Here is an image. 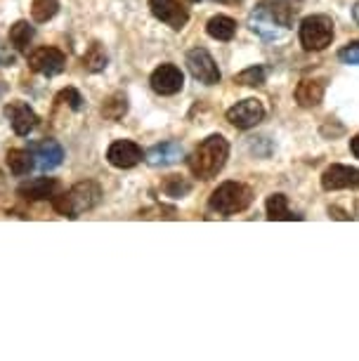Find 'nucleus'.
<instances>
[{
    "mask_svg": "<svg viewBox=\"0 0 359 361\" xmlns=\"http://www.w3.org/2000/svg\"><path fill=\"white\" fill-rule=\"evenodd\" d=\"M334 40V22L327 15L305 17L300 24V45L310 52L327 50Z\"/></svg>",
    "mask_w": 359,
    "mask_h": 361,
    "instance_id": "20e7f679",
    "label": "nucleus"
},
{
    "mask_svg": "<svg viewBox=\"0 0 359 361\" xmlns=\"http://www.w3.org/2000/svg\"><path fill=\"white\" fill-rule=\"evenodd\" d=\"M59 180L55 177H36V180L24 182L22 187L17 189V194L26 201H45V199H55L59 194Z\"/></svg>",
    "mask_w": 359,
    "mask_h": 361,
    "instance_id": "ddd939ff",
    "label": "nucleus"
},
{
    "mask_svg": "<svg viewBox=\"0 0 359 361\" xmlns=\"http://www.w3.org/2000/svg\"><path fill=\"white\" fill-rule=\"evenodd\" d=\"M57 12H59V0H33L31 3V17L38 24L50 22Z\"/></svg>",
    "mask_w": 359,
    "mask_h": 361,
    "instance_id": "b1692460",
    "label": "nucleus"
},
{
    "mask_svg": "<svg viewBox=\"0 0 359 361\" xmlns=\"http://www.w3.org/2000/svg\"><path fill=\"white\" fill-rule=\"evenodd\" d=\"M303 3L305 0H260V5L255 10H260L279 29H291L296 17L300 15Z\"/></svg>",
    "mask_w": 359,
    "mask_h": 361,
    "instance_id": "423d86ee",
    "label": "nucleus"
},
{
    "mask_svg": "<svg viewBox=\"0 0 359 361\" xmlns=\"http://www.w3.org/2000/svg\"><path fill=\"white\" fill-rule=\"evenodd\" d=\"M215 3H222V5H236V3H241V0H215Z\"/></svg>",
    "mask_w": 359,
    "mask_h": 361,
    "instance_id": "72a5a7b5",
    "label": "nucleus"
},
{
    "mask_svg": "<svg viewBox=\"0 0 359 361\" xmlns=\"http://www.w3.org/2000/svg\"><path fill=\"white\" fill-rule=\"evenodd\" d=\"M140 217H164V220H175V210L166 208V206H157V208L142 210Z\"/></svg>",
    "mask_w": 359,
    "mask_h": 361,
    "instance_id": "c756f323",
    "label": "nucleus"
},
{
    "mask_svg": "<svg viewBox=\"0 0 359 361\" xmlns=\"http://www.w3.org/2000/svg\"><path fill=\"white\" fill-rule=\"evenodd\" d=\"M126 114H128V97L123 92L111 94V97L102 104V116L109 121H121Z\"/></svg>",
    "mask_w": 359,
    "mask_h": 361,
    "instance_id": "5701e85b",
    "label": "nucleus"
},
{
    "mask_svg": "<svg viewBox=\"0 0 359 361\" xmlns=\"http://www.w3.org/2000/svg\"><path fill=\"white\" fill-rule=\"evenodd\" d=\"M253 203V192L241 185V182H222V185L211 194L208 206L220 215H236L246 210Z\"/></svg>",
    "mask_w": 359,
    "mask_h": 361,
    "instance_id": "7ed1b4c3",
    "label": "nucleus"
},
{
    "mask_svg": "<svg viewBox=\"0 0 359 361\" xmlns=\"http://www.w3.org/2000/svg\"><path fill=\"white\" fill-rule=\"evenodd\" d=\"M178 3H182V5H192V3H196V0H178Z\"/></svg>",
    "mask_w": 359,
    "mask_h": 361,
    "instance_id": "f704fd0d",
    "label": "nucleus"
},
{
    "mask_svg": "<svg viewBox=\"0 0 359 361\" xmlns=\"http://www.w3.org/2000/svg\"><path fill=\"white\" fill-rule=\"evenodd\" d=\"M248 24H250V29H253L258 36H262V38H267V40H272V38H279V29H274L276 24H272L269 19L262 15L260 10H255L253 15H250V19H248Z\"/></svg>",
    "mask_w": 359,
    "mask_h": 361,
    "instance_id": "a878e982",
    "label": "nucleus"
},
{
    "mask_svg": "<svg viewBox=\"0 0 359 361\" xmlns=\"http://www.w3.org/2000/svg\"><path fill=\"white\" fill-rule=\"evenodd\" d=\"M57 102H64V104H69L73 111H80L83 109V97H80V92L76 87H66L57 94Z\"/></svg>",
    "mask_w": 359,
    "mask_h": 361,
    "instance_id": "cd10ccee",
    "label": "nucleus"
},
{
    "mask_svg": "<svg viewBox=\"0 0 359 361\" xmlns=\"http://www.w3.org/2000/svg\"><path fill=\"white\" fill-rule=\"evenodd\" d=\"M357 217H359V201H357Z\"/></svg>",
    "mask_w": 359,
    "mask_h": 361,
    "instance_id": "c9c22d12",
    "label": "nucleus"
},
{
    "mask_svg": "<svg viewBox=\"0 0 359 361\" xmlns=\"http://www.w3.org/2000/svg\"><path fill=\"white\" fill-rule=\"evenodd\" d=\"M267 208V220L272 222H293V220H303V215H296L293 210L288 208V199L284 194H272L265 203Z\"/></svg>",
    "mask_w": 359,
    "mask_h": 361,
    "instance_id": "a211bd4d",
    "label": "nucleus"
},
{
    "mask_svg": "<svg viewBox=\"0 0 359 361\" xmlns=\"http://www.w3.org/2000/svg\"><path fill=\"white\" fill-rule=\"evenodd\" d=\"M338 59L345 64H359V40H355V43H348L343 47L341 52H338Z\"/></svg>",
    "mask_w": 359,
    "mask_h": 361,
    "instance_id": "c85d7f7f",
    "label": "nucleus"
},
{
    "mask_svg": "<svg viewBox=\"0 0 359 361\" xmlns=\"http://www.w3.org/2000/svg\"><path fill=\"white\" fill-rule=\"evenodd\" d=\"M33 36H36V31H33V26L29 22H24V19H19L17 24H12L10 40L19 52H29V45H31Z\"/></svg>",
    "mask_w": 359,
    "mask_h": 361,
    "instance_id": "4be33fe9",
    "label": "nucleus"
},
{
    "mask_svg": "<svg viewBox=\"0 0 359 361\" xmlns=\"http://www.w3.org/2000/svg\"><path fill=\"white\" fill-rule=\"evenodd\" d=\"M322 187L327 192H338V189H359V168L350 166H329L322 173Z\"/></svg>",
    "mask_w": 359,
    "mask_h": 361,
    "instance_id": "9b49d317",
    "label": "nucleus"
},
{
    "mask_svg": "<svg viewBox=\"0 0 359 361\" xmlns=\"http://www.w3.org/2000/svg\"><path fill=\"white\" fill-rule=\"evenodd\" d=\"M142 159H145V154H142V149L133 140H116L109 147V152H107V161L121 170L135 168Z\"/></svg>",
    "mask_w": 359,
    "mask_h": 361,
    "instance_id": "f8f14e48",
    "label": "nucleus"
},
{
    "mask_svg": "<svg viewBox=\"0 0 359 361\" xmlns=\"http://www.w3.org/2000/svg\"><path fill=\"white\" fill-rule=\"evenodd\" d=\"M262 118H265V106H262L260 99H241L227 109V121L239 130L255 128Z\"/></svg>",
    "mask_w": 359,
    "mask_h": 361,
    "instance_id": "0eeeda50",
    "label": "nucleus"
},
{
    "mask_svg": "<svg viewBox=\"0 0 359 361\" xmlns=\"http://www.w3.org/2000/svg\"><path fill=\"white\" fill-rule=\"evenodd\" d=\"M5 114H8V118H10V126H12V130H15L17 135H29L33 128L38 126V116L36 111L29 106V104H24V102H12V104L5 106Z\"/></svg>",
    "mask_w": 359,
    "mask_h": 361,
    "instance_id": "4468645a",
    "label": "nucleus"
},
{
    "mask_svg": "<svg viewBox=\"0 0 359 361\" xmlns=\"http://www.w3.org/2000/svg\"><path fill=\"white\" fill-rule=\"evenodd\" d=\"M227 159H229V142L222 135H211L189 156V170H192L194 177L208 182L213 177H218L220 170L225 168Z\"/></svg>",
    "mask_w": 359,
    "mask_h": 361,
    "instance_id": "f257e3e1",
    "label": "nucleus"
},
{
    "mask_svg": "<svg viewBox=\"0 0 359 361\" xmlns=\"http://www.w3.org/2000/svg\"><path fill=\"white\" fill-rule=\"evenodd\" d=\"M350 149H352V154H355L357 159H359V135H355V137H352V142H350Z\"/></svg>",
    "mask_w": 359,
    "mask_h": 361,
    "instance_id": "2f4dec72",
    "label": "nucleus"
},
{
    "mask_svg": "<svg viewBox=\"0 0 359 361\" xmlns=\"http://www.w3.org/2000/svg\"><path fill=\"white\" fill-rule=\"evenodd\" d=\"M5 161H8L10 173L17 177L29 175L31 170L36 168V159H33L31 149H10L8 156H5Z\"/></svg>",
    "mask_w": 359,
    "mask_h": 361,
    "instance_id": "6ab92c4d",
    "label": "nucleus"
},
{
    "mask_svg": "<svg viewBox=\"0 0 359 361\" xmlns=\"http://www.w3.org/2000/svg\"><path fill=\"white\" fill-rule=\"evenodd\" d=\"M31 154L40 170H52L64 161V149L59 147V142L55 140H43V142H38V145H33Z\"/></svg>",
    "mask_w": 359,
    "mask_h": 361,
    "instance_id": "dca6fc26",
    "label": "nucleus"
},
{
    "mask_svg": "<svg viewBox=\"0 0 359 361\" xmlns=\"http://www.w3.org/2000/svg\"><path fill=\"white\" fill-rule=\"evenodd\" d=\"M149 83H152V90L157 94L171 97V94H178L182 87H185V73H182L175 64H161L154 69Z\"/></svg>",
    "mask_w": 359,
    "mask_h": 361,
    "instance_id": "9d476101",
    "label": "nucleus"
},
{
    "mask_svg": "<svg viewBox=\"0 0 359 361\" xmlns=\"http://www.w3.org/2000/svg\"><path fill=\"white\" fill-rule=\"evenodd\" d=\"M267 80V69L260 64L255 66H248V69H243L241 73H236L234 76V83L239 85H248V87H258Z\"/></svg>",
    "mask_w": 359,
    "mask_h": 361,
    "instance_id": "393cba45",
    "label": "nucleus"
},
{
    "mask_svg": "<svg viewBox=\"0 0 359 361\" xmlns=\"http://www.w3.org/2000/svg\"><path fill=\"white\" fill-rule=\"evenodd\" d=\"M149 10L159 22L171 26L173 31H182L189 22L187 5L178 3V0H149Z\"/></svg>",
    "mask_w": 359,
    "mask_h": 361,
    "instance_id": "6e6552de",
    "label": "nucleus"
},
{
    "mask_svg": "<svg viewBox=\"0 0 359 361\" xmlns=\"http://www.w3.org/2000/svg\"><path fill=\"white\" fill-rule=\"evenodd\" d=\"M324 80H315V78H303L300 83L296 87V102L300 104L303 109H315L322 104L324 99Z\"/></svg>",
    "mask_w": 359,
    "mask_h": 361,
    "instance_id": "f3484780",
    "label": "nucleus"
},
{
    "mask_svg": "<svg viewBox=\"0 0 359 361\" xmlns=\"http://www.w3.org/2000/svg\"><path fill=\"white\" fill-rule=\"evenodd\" d=\"M107 64H109V57H107L104 45L95 40V43H90V47H87V52L83 54V66H85V71L99 73V71H104V69H107Z\"/></svg>",
    "mask_w": 359,
    "mask_h": 361,
    "instance_id": "412c9836",
    "label": "nucleus"
},
{
    "mask_svg": "<svg viewBox=\"0 0 359 361\" xmlns=\"http://www.w3.org/2000/svg\"><path fill=\"white\" fill-rule=\"evenodd\" d=\"M352 19H355V22L359 24V0L355 3V8H352Z\"/></svg>",
    "mask_w": 359,
    "mask_h": 361,
    "instance_id": "473e14b6",
    "label": "nucleus"
},
{
    "mask_svg": "<svg viewBox=\"0 0 359 361\" xmlns=\"http://www.w3.org/2000/svg\"><path fill=\"white\" fill-rule=\"evenodd\" d=\"M206 33L215 40H222V43H227V40H232L236 36V22L232 17L227 15H218V17H211L206 24Z\"/></svg>",
    "mask_w": 359,
    "mask_h": 361,
    "instance_id": "aec40b11",
    "label": "nucleus"
},
{
    "mask_svg": "<svg viewBox=\"0 0 359 361\" xmlns=\"http://www.w3.org/2000/svg\"><path fill=\"white\" fill-rule=\"evenodd\" d=\"M187 69L203 85H218L222 78L218 64H215V59L211 57V52L203 50V47H194V50L187 52Z\"/></svg>",
    "mask_w": 359,
    "mask_h": 361,
    "instance_id": "39448f33",
    "label": "nucleus"
},
{
    "mask_svg": "<svg viewBox=\"0 0 359 361\" xmlns=\"http://www.w3.org/2000/svg\"><path fill=\"white\" fill-rule=\"evenodd\" d=\"M180 159H185V149H182L180 142H161V145L152 147L145 154V161L154 168H164V166H173Z\"/></svg>",
    "mask_w": 359,
    "mask_h": 361,
    "instance_id": "2eb2a0df",
    "label": "nucleus"
},
{
    "mask_svg": "<svg viewBox=\"0 0 359 361\" xmlns=\"http://www.w3.org/2000/svg\"><path fill=\"white\" fill-rule=\"evenodd\" d=\"M329 215L331 217H336V220H350V215H345L341 208H336V206H331L329 208Z\"/></svg>",
    "mask_w": 359,
    "mask_h": 361,
    "instance_id": "7c9ffc66",
    "label": "nucleus"
},
{
    "mask_svg": "<svg viewBox=\"0 0 359 361\" xmlns=\"http://www.w3.org/2000/svg\"><path fill=\"white\" fill-rule=\"evenodd\" d=\"M29 66L40 76H57L66 66V54L57 47H38L29 54Z\"/></svg>",
    "mask_w": 359,
    "mask_h": 361,
    "instance_id": "1a4fd4ad",
    "label": "nucleus"
},
{
    "mask_svg": "<svg viewBox=\"0 0 359 361\" xmlns=\"http://www.w3.org/2000/svg\"><path fill=\"white\" fill-rule=\"evenodd\" d=\"M164 192L171 196V199H185V196L192 192V182L185 180L182 175H168L164 182Z\"/></svg>",
    "mask_w": 359,
    "mask_h": 361,
    "instance_id": "bb28decb",
    "label": "nucleus"
},
{
    "mask_svg": "<svg viewBox=\"0 0 359 361\" xmlns=\"http://www.w3.org/2000/svg\"><path fill=\"white\" fill-rule=\"evenodd\" d=\"M99 201H102V189L97 182L83 180V182H78V185H73L69 192L57 194L55 199H52V208H55L59 215L76 220L78 215L97 208Z\"/></svg>",
    "mask_w": 359,
    "mask_h": 361,
    "instance_id": "f03ea898",
    "label": "nucleus"
}]
</instances>
